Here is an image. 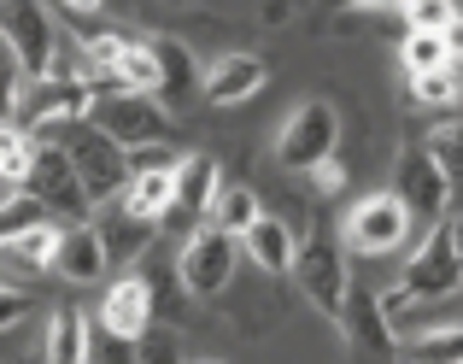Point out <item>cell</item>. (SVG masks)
<instances>
[{
    "instance_id": "cell-21",
    "label": "cell",
    "mask_w": 463,
    "mask_h": 364,
    "mask_svg": "<svg viewBox=\"0 0 463 364\" xmlns=\"http://www.w3.org/2000/svg\"><path fill=\"white\" fill-rule=\"evenodd\" d=\"M176 171V165H170ZM170 171H129L124 177V188H118V200L129 206V212H141V217H153V224H165L170 217Z\"/></svg>"
},
{
    "instance_id": "cell-15",
    "label": "cell",
    "mask_w": 463,
    "mask_h": 364,
    "mask_svg": "<svg viewBox=\"0 0 463 364\" xmlns=\"http://www.w3.org/2000/svg\"><path fill=\"white\" fill-rule=\"evenodd\" d=\"M217 188H223V165L212 159V153H188V159H176V171H170V212H194L205 217L217 200Z\"/></svg>"
},
{
    "instance_id": "cell-36",
    "label": "cell",
    "mask_w": 463,
    "mask_h": 364,
    "mask_svg": "<svg viewBox=\"0 0 463 364\" xmlns=\"http://www.w3.org/2000/svg\"><path fill=\"white\" fill-rule=\"evenodd\" d=\"M82 47H89V65L94 71H112L118 65V59H124V35H82Z\"/></svg>"
},
{
    "instance_id": "cell-20",
    "label": "cell",
    "mask_w": 463,
    "mask_h": 364,
    "mask_svg": "<svg viewBox=\"0 0 463 364\" xmlns=\"http://www.w3.org/2000/svg\"><path fill=\"white\" fill-rule=\"evenodd\" d=\"M340 323H346V335L364 347V353H393V330H387L382 306H375V294H364V288H352L346 294V311H340Z\"/></svg>"
},
{
    "instance_id": "cell-29",
    "label": "cell",
    "mask_w": 463,
    "mask_h": 364,
    "mask_svg": "<svg viewBox=\"0 0 463 364\" xmlns=\"http://www.w3.org/2000/svg\"><path fill=\"white\" fill-rule=\"evenodd\" d=\"M112 77L124 82V89H136V94H158V65H153L147 42H129V47H124V59L112 65Z\"/></svg>"
},
{
    "instance_id": "cell-12",
    "label": "cell",
    "mask_w": 463,
    "mask_h": 364,
    "mask_svg": "<svg viewBox=\"0 0 463 364\" xmlns=\"http://www.w3.org/2000/svg\"><path fill=\"white\" fill-rule=\"evenodd\" d=\"M89 229L100 235L106 264H136L141 253H147L153 241H158V224H153V217L129 212V206L118 200V194H112V200H100V206L89 212Z\"/></svg>"
},
{
    "instance_id": "cell-7",
    "label": "cell",
    "mask_w": 463,
    "mask_h": 364,
    "mask_svg": "<svg viewBox=\"0 0 463 364\" xmlns=\"http://www.w3.org/2000/svg\"><path fill=\"white\" fill-rule=\"evenodd\" d=\"M405 241H411V212L393 200V194H364V200L346 212V229H340V247L370 253V259L399 253Z\"/></svg>"
},
{
    "instance_id": "cell-22",
    "label": "cell",
    "mask_w": 463,
    "mask_h": 364,
    "mask_svg": "<svg viewBox=\"0 0 463 364\" xmlns=\"http://www.w3.org/2000/svg\"><path fill=\"white\" fill-rule=\"evenodd\" d=\"M259 212H264V206H259V194H252L247 182H223V188H217V200H212V212H205V224L223 229V235H241V229H247Z\"/></svg>"
},
{
    "instance_id": "cell-34",
    "label": "cell",
    "mask_w": 463,
    "mask_h": 364,
    "mask_svg": "<svg viewBox=\"0 0 463 364\" xmlns=\"http://www.w3.org/2000/svg\"><path fill=\"white\" fill-rule=\"evenodd\" d=\"M422 153H429L434 165H440L446 177L458 182V171H463V136H458V124H440V129H429V141H422Z\"/></svg>"
},
{
    "instance_id": "cell-40",
    "label": "cell",
    "mask_w": 463,
    "mask_h": 364,
    "mask_svg": "<svg viewBox=\"0 0 463 364\" xmlns=\"http://www.w3.org/2000/svg\"><path fill=\"white\" fill-rule=\"evenodd\" d=\"M12 101H18V94H12V77H0V118H12Z\"/></svg>"
},
{
    "instance_id": "cell-24",
    "label": "cell",
    "mask_w": 463,
    "mask_h": 364,
    "mask_svg": "<svg viewBox=\"0 0 463 364\" xmlns=\"http://www.w3.org/2000/svg\"><path fill=\"white\" fill-rule=\"evenodd\" d=\"M405 71H440V65H458V30H411L405 47H399Z\"/></svg>"
},
{
    "instance_id": "cell-27",
    "label": "cell",
    "mask_w": 463,
    "mask_h": 364,
    "mask_svg": "<svg viewBox=\"0 0 463 364\" xmlns=\"http://www.w3.org/2000/svg\"><path fill=\"white\" fill-rule=\"evenodd\" d=\"M35 224H53V217L42 212V200H35L30 188H18V194L0 200V247H6L12 235H24V229H35Z\"/></svg>"
},
{
    "instance_id": "cell-30",
    "label": "cell",
    "mask_w": 463,
    "mask_h": 364,
    "mask_svg": "<svg viewBox=\"0 0 463 364\" xmlns=\"http://www.w3.org/2000/svg\"><path fill=\"white\" fill-rule=\"evenodd\" d=\"M53 241H59V224H35L24 235H12L6 253H18V264H30V271H53Z\"/></svg>"
},
{
    "instance_id": "cell-14",
    "label": "cell",
    "mask_w": 463,
    "mask_h": 364,
    "mask_svg": "<svg viewBox=\"0 0 463 364\" xmlns=\"http://www.w3.org/2000/svg\"><path fill=\"white\" fill-rule=\"evenodd\" d=\"M53 271L65 276V283H100L112 264H106V253H100V235L89 229V217L82 224H65L59 229V241H53Z\"/></svg>"
},
{
    "instance_id": "cell-31",
    "label": "cell",
    "mask_w": 463,
    "mask_h": 364,
    "mask_svg": "<svg viewBox=\"0 0 463 364\" xmlns=\"http://www.w3.org/2000/svg\"><path fill=\"white\" fill-rule=\"evenodd\" d=\"M136 364H182V341L170 323H147V330L136 335Z\"/></svg>"
},
{
    "instance_id": "cell-13",
    "label": "cell",
    "mask_w": 463,
    "mask_h": 364,
    "mask_svg": "<svg viewBox=\"0 0 463 364\" xmlns=\"http://www.w3.org/2000/svg\"><path fill=\"white\" fill-rule=\"evenodd\" d=\"M264 59L259 53H223V59H212V65L200 71V94L212 106H241V101H252V94L264 89Z\"/></svg>"
},
{
    "instance_id": "cell-6",
    "label": "cell",
    "mask_w": 463,
    "mask_h": 364,
    "mask_svg": "<svg viewBox=\"0 0 463 364\" xmlns=\"http://www.w3.org/2000/svg\"><path fill=\"white\" fill-rule=\"evenodd\" d=\"M294 283L299 294L311 300L317 311H323L328 323H340V311H346V294H352V276H346V247H335V241H306V247H294Z\"/></svg>"
},
{
    "instance_id": "cell-37",
    "label": "cell",
    "mask_w": 463,
    "mask_h": 364,
    "mask_svg": "<svg viewBox=\"0 0 463 364\" xmlns=\"http://www.w3.org/2000/svg\"><path fill=\"white\" fill-rule=\"evenodd\" d=\"M30 306H35V300L24 294V288H6V283H0V330H18V323L30 318Z\"/></svg>"
},
{
    "instance_id": "cell-28",
    "label": "cell",
    "mask_w": 463,
    "mask_h": 364,
    "mask_svg": "<svg viewBox=\"0 0 463 364\" xmlns=\"http://www.w3.org/2000/svg\"><path fill=\"white\" fill-rule=\"evenodd\" d=\"M30 129H18L12 118H0V182H24V171H30Z\"/></svg>"
},
{
    "instance_id": "cell-25",
    "label": "cell",
    "mask_w": 463,
    "mask_h": 364,
    "mask_svg": "<svg viewBox=\"0 0 463 364\" xmlns=\"http://www.w3.org/2000/svg\"><path fill=\"white\" fill-rule=\"evenodd\" d=\"M405 89L417 106H434V112H452L458 106V65H440V71H405Z\"/></svg>"
},
{
    "instance_id": "cell-32",
    "label": "cell",
    "mask_w": 463,
    "mask_h": 364,
    "mask_svg": "<svg viewBox=\"0 0 463 364\" xmlns=\"http://www.w3.org/2000/svg\"><path fill=\"white\" fill-rule=\"evenodd\" d=\"M82 364H136V335L89 323V353H82Z\"/></svg>"
},
{
    "instance_id": "cell-2",
    "label": "cell",
    "mask_w": 463,
    "mask_h": 364,
    "mask_svg": "<svg viewBox=\"0 0 463 364\" xmlns=\"http://www.w3.org/2000/svg\"><path fill=\"white\" fill-rule=\"evenodd\" d=\"M89 118L106 141L118 148H147V141H176V124H170V106L158 94H136V89H118V94H94L89 101Z\"/></svg>"
},
{
    "instance_id": "cell-38",
    "label": "cell",
    "mask_w": 463,
    "mask_h": 364,
    "mask_svg": "<svg viewBox=\"0 0 463 364\" xmlns=\"http://www.w3.org/2000/svg\"><path fill=\"white\" fill-rule=\"evenodd\" d=\"M306 177L317 182V194H340V188H346V165H340L335 153H328V159H317Z\"/></svg>"
},
{
    "instance_id": "cell-33",
    "label": "cell",
    "mask_w": 463,
    "mask_h": 364,
    "mask_svg": "<svg viewBox=\"0 0 463 364\" xmlns=\"http://www.w3.org/2000/svg\"><path fill=\"white\" fill-rule=\"evenodd\" d=\"M399 12L411 30H446V35L458 30V0H405Z\"/></svg>"
},
{
    "instance_id": "cell-4",
    "label": "cell",
    "mask_w": 463,
    "mask_h": 364,
    "mask_svg": "<svg viewBox=\"0 0 463 364\" xmlns=\"http://www.w3.org/2000/svg\"><path fill=\"white\" fill-rule=\"evenodd\" d=\"M235 264H241V241L205 224V229H194V235L182 241L176 283L188 288V300H217L229 283H235Z\"/></svg>"
},
{
    "instance_id": "cell-5",
    "label": "cell",
    "mask_w": 463,
    "mask_h": 364,
    "mask_svg": "<svg viewBox=\"0 0 463 364\" xmlns=\"http://www.w3.org/2000/svg\"><path fill=\"white\" fill-rule=\"evenodd\" d=\"M24 188L42 200V212L53 217L59 229H65V224H82V217L94 212V200L82 194V182H77V171H71V159H65L59 148H47V141H35L30 171H24Z\"/></svg>"
},
{
    "instance_id": "cell-17",
    "label": "cell",
    "mask_w": 463,
    "mask_h": 364,
    "mask_svg": "<svg viewBox=\"0 0 463 364\" xmlns=\"http://www.w3.org/2000/svg\"><path fill=\"white\" fill-rule=\"evenodd\" d=\"M235 241H241V253H247V259L259 264L264 276H288V264H294V247H299L294 229H288L282 217H270V212H259Z\"/></svg>"
},
{
    "instance_id": "cell-35",
    "label": "cell",
    "mask_w": 463,
    "mask_h": 364,
    "mask_svg": "<svg viewBox=\"0 0 463 364\" xmlns=\"http://www.w3.org/2000/svg\"><path fill=\"white\" fill-rule=\"evenodd\" d=\"M182 153H176V141H147V148H129L124 153V165L129 171H170Z\"/></svg>"
},
{
    "instance_id": "cell-11",
    "label": "cell",
    "mask_w": 463,
    "mask_h": 364,
    "mask_svg": "<svg viewBox=\"0 0 463 364\" xmlns=\"http://www.w3.org/2000/svg\"><path fill=\"white\" fill-rule=\"evenodd\" d=\"M12 124L18 129H30V136H42V129H53V124H77L82 112H89V82L82 77H42L24 101H12Z\"/></svg>"
},
{
    "instance_id": "cell-26",
    "label": "cell",
    "mask_w": 463,
    "mask_h": 364,
    "mask_svg": "<svg viewBox=\"0 0 463 364\" xmlns=\"http://www.w3.org/2000/svg\"><path fill=\"white\" fill-rule=\"evenodd\" d=\"M393 353L405 364H463V341H458V330H429V335L399 341Z\"/></svg>"
},
{
    "instance_id": "cell-23",
    "label": "cell",
    "mask_w": 463,
    "mask_h": 364,
    "mask_svg": "<svg viewBox=\"0 0 463 364\" xmlns=\"http://www.w3.org/2000/svg\"><path fill=\"white\" fill-rule=\"evenodd\" d=\"M89 353V318L82 311H53L47 318V364H82Z\"/></svg>"
},
{
    "instance_id": "cell-39",
    "label": "cell",
    "mask_w": 463,
    "mask_h": 364,
    "mask_svg": "<svg viewBox=\"0 0 463 364\" xmlns=\"http://www.w3.org/2000/svg\"><path fill=\"white\" fill-rule=\"evenodd\" d=\"M59 6H65V12H77V18H82V12H100L106 0H59Z\"/></svg>"
},
{
    "instance_id": "cell-1",
    "label": "cell",
    "mask_w": 463,
    "mask_h": 364,
    "mask_svg": "<svg viewBox=\"0 0 463 364\" xmlns=\"http://www.w3.org/2000/svg\"><path fill=\"white\" fill-rule=\"evenodd\" d=\"M30 141H47V148L65 153L71 171H77V182H82V194H89L94 206L112 200V194L124 188V177H129L124 148H118V141H106L89 118H77V124H53V129H42V136H30Z\"/></svg>"
},
{
    "instance_id": "cell-9",
    "label": "cell",
    "mask_w": 463,
    "mask_h": 364,
    "mask_svg": "<svg viewBox=\"0 0 463 364\" xmlns=\"http://www.w3.org/2000/svg\"><path fill=\"white\" fill-rule=\"evenodd\" d=\"M458 217H434V229L422 235V247L405 259V276H399V288L405 294H458Z\"/></svg>"
},
{
    "instance_id": "cell-42",
    "label": "cell",
    "mask_w": 463,
    "mask_h": 364,
    "mask_svg": "<svg viewBox=\"0 0 463 364\" xmlns=\"http://www.w3.org/2000/svg\"><path fill=\"white\" fill-rule=\"evenodd\" d=\"M205 364H217V359H205Z\"/></svg>"
},
{
    "instance_id": "cell-3",
    "label": "cell",
    "mask_w": 463,
    "mask_h": 364,
    "mask_svg": "<svg viewBox=\"0 0 463 364\" xmlns=\"http://www.w3.org/2000/svg\"><path fill=\"white\" fill-rule=\"evenodd\" d=\"M0 42L30 82L59 77V35L42 0H0Z\"/></svg>"
},
{
    "instance_id": "cell-16",
    "label": "cell",
    "mask_w": 463,
    "mask_h": 364,
    "mask_svg": "<svg viewBox=\"0 0 463 364\" xmlns=\"http://www.w3.org/2000/svg\"><path fill=\"white\" fill-rule=\"evenodd\" d=\"M147 323H153V288H147V276H141V271L118 276V283L106 288V300H100V330L141 335Z\"/></svg>"
},
{
    "instance_id": "cell-10",
    "label": "cell",
    "mask_w": 463,
    "mask_h": 364,
    "mask_svg": "<svg viewBox=\"0 0 463 364\" xmlns=\"http://www.w3.org/2000/svg\"><path fill=\"white\" fill-rule=\"evenodd\" d=\"M452 188H458V182L446 177L429 153H422V148H405V153H399V171H393V188H387V194H393V200L411 212V224H417V217H422V224H434V217L452 212Z\"/></svg>"
},
{
    "instance_id": "cell-19",
    "label": "cell",
    "mask_w": 463,
    "mask_h": 364,
    "mask_svg": "<svg viewBox=\"0 0 463 364\" xmlns=\"http://www.w3.org/2000/svg\"><path fill=\"white\" fill-rule=\"evenodd\" d=\"M147 53L158 65V101H182V94H194V82H200V65H194V47H182L176 35H147Z\"/></svg>"
},
{
    "instance_id": "cell-8",
    "label": "cell",
    "mask_w": 463,
    "mask_h": 364,
    "mask_svg": "<svg viewBox=\"0 0 463 364\" xmlns=\"http://www.w3.org/2000/svg\"><path fill=\"white\" fill-rule=\"evenodd\" d=\"M340 148V118L328 101H299L294 112H288L282 136H276V159L288 165V171H311L317 159H328V153Z\"/></svg>"
},
{
    "instance_id": "cell-41",
    "label": "cell",
    "mask_w": 463,
    "mask_h": 364,
    "mask_svg": "<svg viewBox=\"0 0 463 364\" xmlns=\"http://www.w3.org/2000/svg\"><path fill=\"white\" fill-rule=\"evenodd\" d=\"M346 6H370V12H393V6H405V0H346Z\"/></svg>"
},
{
    "instance_id": "cell-18",
    "label": "cell",
    "mask_w": 463,
    "mask_h": 364,
    "mask_svg": "<svg viewBox=\"0 0 463 364\" xmlns=\"http://www.w3.org/2000/svg\"><path fill=\"white\" fill-rule=\"evenodd\" d=\"M387 330H393V341H411V335L429 330H458V294H405L387 311Z\"/></svg>"
}]
</instances>
